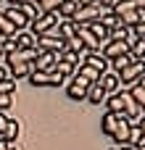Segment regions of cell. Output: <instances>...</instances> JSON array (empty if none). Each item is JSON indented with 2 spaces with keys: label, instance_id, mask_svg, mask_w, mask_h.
<instances>
[{
  "label": "cell",
  "instance_id": "cell-1",
  "mask_svg": "<svg viewBox=\"0 0 145 150\" xmlns=\"http://www.w3.org/2000/svg\"><path fill=\"white\" fill-rule=\"evenodd\" d=\"M58 16L55 13H40L37 18H32L29 21V32L34 34V37H42V34H48V32H53L55 26H58Z\"/></svg>",
  "mask_w": 145,
  "mask_h": 150
},
{
  "label": "cell",
  "instance_id": "cell-2",
  "mask_svg": "<svg viewBox=\"0 0 145 150\" xmlns=\"http://www.w3.org/2000/svg\"><path fill=\"white\" fill-rule=\"evenodd\" d=\"M143 76H145V58L132 61L124 71H119V82H122V84H129V87H132V84H137Z\"/></svg>",
  "mask_w": 145,
  "mask_h": 150
},
{
  "label": "cell",
  "instance_id": "cell-3",
  "mask_svg": "<svg viewBox=\"0 0 145 150\" xmlns=\"http://www.w3.org/2000/svg\"><path fill=\"white\" fill-rule=\"evenodd\" d=\"M55 29L48 32V34H42V37H37V47L40 50H45V53H61V50H66V40H61Z\"/></svg>",
  "mask_w": 145,
  "mask_h": 150
},
{
  "label": "cell",
  "instance_id": "cell-4",
  "mask_svg": "<svg viewBox=\"0 0 145 150\" xmlns=\"http://www.w3.org/2000/svg\"><path fill=\"white\" fill-rule=\"evenodd\" d=\"M26 79H29V84H32V87H61V84L66 82V79H63V76H61L58 71H53V74L32 71V74H29Z\"/></svg>",
  "mask_w": 145,
  "mask_h": 150
},
{
  "label": "cell",
  "instance_id": "cell-5",
  "mask_svg": "<svg viewBox=\"0 0 145 150\" xmlns=\"http://www.w3.org/2000/svg\"><path fill=\"white\" fill-rule=\"evenodd\" d=\"M87 90H90V82H85L82 76H71V82L66 84V98L71 100V103H82L85 98H87Z\"/></svg>",
  "mask_w": 145,
  "mask_h": 150
},
{
  "label": "cell",
  "instance_id": "cell-6",
  "mask_svg": "<svg viewBox=\"0 0 145 150\" xmlns=\"http://www.w3.org/2000/svg\"><path fill=\"white\" fill-rule=\"evenodd\" d=\"M0 11H3V16L13 24V29H16V32L29 29V18L21 13V8H18V5H5V3H0Z\"/></svg>",
  "mask_w": 145,
  "mask_h": 150
},
{
  "label": "cell",
  "instance_id": "cell-7",
  "mask_svg": "<svg viewBox=\"0 0 145 150\" xmlns=\"http://www.w3.org/2000/svg\"><path fill=\"white\" fill-rule=\"evenodd\" d=\"M74 37H77V40L85 45V53H100V47H103V45L98 42V37H95V34H92V32H90L85 24H77Z\"/></svg>",
  "mask_w": 145,
  "mask_h": 150
},
{
  "label": "cell",
  "instance_id": "cell-8",
  "mask_svg": "<svg viewBox=\"0 0 145 150\" xmlns=\"http://www.w3.org/2000/svg\"><path fill=\"white\" fill-rule=\"evenodd\" d=\"M103 13H106V11H103L98 3H90V5H79V11H77V16H74L71 21H74V24H92V21H98Z\"/></svg>",
  "mask_w": 145,
  "mask_h": 150
},
{
  "label": "cell",
  "instance_id": "cell-9",
  "mask_svg": "<svg viewBox=\"0 0 145 150\" xmlns=\"http://www.w3.org/2000/svg\"><path fill=\"white\" fill-rule=\"evenodd\" d=\"M58 55H61V53H45V50H40V55L32 61V71L53 74V71H55V63H58Z\"/></svg>",
  "mask_w": 145,
  "mask_h": 150
},
{
  "label": "cell",
  "instance_id": "cell-10",
  "mask_svg": "<svg viewBox=\"0 0 145 150\" xmlns=\"http://www.w3.org/2000/svg\"><path fill=\"white\" fill-rule=\"evenodd\" d=\"M82 63L92 66V69H95V71H100V74H106V71H108V61H106L100 53H85V55H82Z\"/></svg>",
  "mask_w": 145,
  "mask_h": 150
},
{
  "label": "cell",
  "instance_id": "cell-11",
  "mask_svg": "<svg viewBox=\"0 0 145 150\" xmlns=\"http://www.w3.org/2000/svg\"><path fill=\"white\" fill-rule=\"evenodd\" d=\"M100 87L106 90V95H114V92H119V90H122L119 74H114V71H106V74L100 76Z\"/></svg>",
  "mask_w": 145,
  "mask_h": 150
},
{
  "label": "cell",
  "instance_id": "cell-12",
  "mask_svg": "<svg viewBox=\"0 0 145 150\" xmlns=\"http://www.w3.org/2000/svg\"><path fill=\"white\" fill-rule=\"evenodd\" d=\"M119 121H122V116H119V113H111V111H106V113L100 116V132L111 137V134H114V129L119 127Z\"/></svg>",
  "mask_w": 145,
  "mask_h": 150
},
{
  "label": "cell",
  "instance_id": "cell-13",
  "mask_svg": "<svg viewBox=\"0 0 145 150\" xmlns=\"http://www.w3.org/2000/svg\"><path fill=\"white\" fill-rule=\"evenodd\" d=\"M18 137H21V121H18V119H8V124H5V129H3V140L11 142V145H16Z\"/></svg>",
  "mask_w": 145,
  "mask_h": 150
},
{
  "label": "cell",
  "instance_id": "cell-14",
  "mask_svg": "<svg viewBox=\"0 0 145 150\" xmlns=\"http://www.w3.org/2000/svg\"><path fill=\"white\" fill-rule=\"evenodd\" d=\"M106 98H108V95H106V90L100 87V82H95V84H90V90H87V98H85V100H87L90 105H103V103H106Z\"/></svg>",
  "mask_w": 145,
  "mask_h": 150
},
{
  "label": "cell",
  "instance_id": "cell-15",
  "mask_svg": "<svg viewBox=\"0 0 145 150\" xmlns=\"http://www.w3.org/2000/svg\"><path fill=\"white\" fill-rule=\"evenodd\" d=\"M16 47L18 50H29V47H37V37L29 32V29H24V32H16Z\"/></svg>",
  "mask_w": 145,
  "mask_h": 150
},
{
  "label": "cell",
  "instance_id": "cell-16",
  "mask_svg": "<svg viewBox=\"0 0 145 150\" xmlns=\"http://www.w3.org/2000/svg\"><path fill=\"white\" fill-rule=\"evenodd\" d=\"M129 127H132V124H129V121H127V119L122 116V121H119V127L114 129L111 140H114L116 145H127V140H129Z\"/></svg>",
  "mask_w": 145,
  "mask_h": 150
},
{
  "label": "cell",
  "instance_id": "cell-17",
  "mask_svg": "<svg viewBox=\"0 0 145 150\" xmlns=\"http://www.w3.org/2000/svg\"><path fill=\"white\" fill-rule=\"evenodd\" d=\"M119 21L124 24V26H129V29H135L140 21H143V11L140 8H132V11H124V13H119Z\"/></svg>",
  "mask_w": 145,
  "mask_h": 150
},
{
  "label": "cell",
  "instance_id": "cell-18",
  "mask_svg": "<svg viewBox=\"0 0 145 150\" xmlns=\"http://www.w3.org/2000/svg\"><path fill=\"white\" fill-rule=\"evenodd\" d=\"M77 11H79V0H63V3L58 5L55 16H58V18H74Z\"/></svg>",
  "mask_w": 145,
  "mask_h": 150
},
{
  "label": "cell",
  "instance_id": "cell-19",
  "mask_svg": "<svg viewBox=\"0 0 145 150\" xmlns=\"http://www.w3.org/2000/svg\"><path fill=\"white\" fill-rule=\"evenodd\" d=\"M127 50H129V55H132L135 61L145 58V37H132V40L127 42Z\"/></svg>",
  "mask_w": 145,
  "mask_h": 150
},
{
  "label": "cell",
  "instance_id": "cell-20",
  "mask_svg": "<svg viewBox=\"0 0 145 150\" xmlns=\"http://www.w3.org/2000/svg\"><path fill=\"white\" fill-rule=\"evenodd\" d=\"M77 76H82L85 82H90V84H95V82H100V71H95L92 66H87V63H79L77 66Z\"/></svg>",
  "mask_w": 145,
  "mask_h": 150
},
{
  "label": "cell",
  "instance_id": "cell-21",
  "mask_svg": "<svg viewBox=\"0 0 145 150\" xmlns=\"http://www.w3.org/2000/svg\"><path fill=\"white\" fill-rule=\"evenodd\" d=\"M85 26H87V29H90V32L98 37V42H100V45L111 40V29H108V26H103L100 21H92V24H85Z\"/></svg>",
  "mask_w": 145,
  "mask_h": 150
},
{
  "label": "cell",
  "instance_id": "cell-22",
  "mask_svg": "<svg viewBox=\"0 0 145 150\" xmlns=\"http://www.w3.org/2000/svg\"><path fill=\"white\" fill-rule=\"evenodd\" d=\"M135 37V32L129 29V26H124L122 21L116 24V26H111V40H119V42H129Z\"/></svg>",
  "mask_w": 145,
  "mask_h": 150
},
{
  "label": "cell",
  "instance_id": "cell-23",
  "mask_svg": "<svg viewBox=\"0 0 145 150\" xmlns=\"http://www.w3.org/2000/svg\"><path fill=\"white\" fill-rule=\"evenodd\" d=\"M18 8H21V13H24V16L29 18V21H32V18H37V16L42 13V11H40V5H34L32 0H26V3H21Z\"/></svg>",
  "mask_w": 145,
  "mask_h": 150
},
{
  "label": "cell",
  "instance_id": "cell-24",
  "mask_svg": "<svg viewBox=\"0 0 145 150\" xmlns=\"http://www.w3.org/2000/svg\"><path fill=\"white\" fill-rule=\"evenodd\" d=\"M58 61H66V63H71V66H79L82 63V53H74V50H61V55H58Z\"/></svg>",
  "mask_w": 145,
  "mask_h": 150
},
{
  "label": "cell",
  "instance_id": "cell-25",
  "mask_svg": "<svg viewBox=\"0 0 145 150\" xmlns=\"http://www.w3.org/2000/svg\"><path fill=\"white\" fill-rule=\"evenodd\" d=\"M127 145H129V148H137V145H143V134H140L137 124H132V127H129V140H127Z\"/></svg>",
  "mask_w": 145,
  "mask_h": 150
},
{
  "label": "cell",
  "instance_id": "cell-26",
  "mask_svg": "<svg viewBox=\"0 0 145 150\" xmlns=\"http://www.w3.org/2000/svg\"><path fill=\"white\" fill-rule=\"evenodd\" d=\"M0 50H3V55L16 53V50H18V47H16V40H13V37H0Z\"/></svg>",
  "mask_w": 145,
  "mask_h": 150
},
{
  "label": "cell",
  "instance_id": "cell-27",
  "mask_svg": "<svg viewBox=\"0 0 145 150\" xmlns=\"http://www.w3.org/2000/svg\"><path fill=\"white\" fill-rule=\"evenodd\" d=\"M98 21H100L103 26H108V29H111V26H116V24H119V16H116L114 11H106V13H103Z\"/></svg>",
  "mask_w": 145,
  "mask_h": 150
},
{
  "label": "cell",
  "instance_id": "cell-28",
  "mask_svg": "<svg viewBox=\"0 0 145 150\" xmlns=\"http://www.w3.org/2000/svg\"><path fill=\"white\" fill-rule=\"evenodd\" d=\"M0 95H16V79H3L0 82Z\"/></svg>",
  "mask_w": 145,
  "mask_h": 150
},
{
  "label": "cell",
  "instance_id": "cell-29",
  "mask_svg": "<svg viewBox=\"0 0 145 150\" xmlns=\"http://www.w3.org/2000/svg\"><path fill=\"white\" fill-rule=\"evenodd\" d=\"M61 3H63V0H42V3H37V5H40L42 13H55Z\"/></svg>",
  "mask_w": 145,
  "mask_h": 150
},
{
  "label": "cell",
  "instance_id": "cell-30",
  "mask_svg": "<svg viewBox=\"0 0 145 150\" xmlns=\"http://www.w3.org/2000/svg\"><path fill=\"white\" fill-rule=\"evenodd\" d=\"M13 105V95H0V113H5Z\"/></svg>",
  "mask_w": 145,
  "mask_h": 150
},
{
  "label": "cell",
  "instance_id": "cell-31",
  "mask_svg": "<svg viewBox=\"0 0 145 150\" xmlns=\"http://www.w3.org/2000/svg\"><path fill=\"white\" fill-rule=\"evenodd\" d=\"M103 11H114V5H116V0H95Z\"/></svg>",
  "mask_w": 145,
  "mask_h": 150
},
{
  "label": "cell",
  "instance_id": "cell-32",
  "mask_svg": "<svg viewBox=\"0 0 145 150\" xmlns=\"http://www.w3.org/2000/svg\"><path fill=\"white\" fill-rule=\"evenodd\" d=\"M132 32H135V37H145V18L135 26V29H132Z\"/></svg>",
  "mask_w": 145,
  "mask_h": 150
},
{
  "label": "cell",
  "instance_id": "cell-33",
  "mask_svg": "<svg viewBox=\"0 0 145 150\" xmlns=\"http://www.w3.org/2000/svg\"><path fill=\"white\" fill-rule=\"evenodd\" d=\"M8 76H11V74H8V66H5V63H0V82H3V79H8Z\"/></svg>",
  "mask_w": 145,
  "mask_h": 150
},
{
  "label": "cell",
  "instance_id": "cell-34",
  "mask_svg": "<svg viewBox=\"0 0 145 150\" xmlns=\"http://www.w3.org/2000/svg\"><path fill=\"white\" fill-rule=\"evenodd\" d=\"M137 129H140V134H143V142H145V116H140V121H137Z\"/></svg>",
  "mask_w": 145,
  "mask_h": 150
},
{
  "label": "cell",
  "instance_id": "cell-35",
  "mask_svg": "<svg viewBox=\"0 0 145 150\" xmlns=\"http://www.w3.org/2000/svg\"><path fill=\"white\" fill-rule=\"evenodd\" d=\"M5 124H8V116L0 113V134H3V129H5Z\"/></svg>",
  "mask_w": 145,
  "mask_h": 150
},
{
  "label": "cell",
  "instance_id": "cell-36",
  "mask_svg": "<svg viewBox=\"0 0 145 150\" xmlns=\"http://www.w3.org/2000/svg\"><path fill=\"white\" fill-rule=\"evenodd\" d=\"M5 5H21V3H26V0H3Z\"/></svg>",
  "mask_w": 145,
  "mask_h": 150
},
{
  "label": "cell",
  "instance_id": "cell-37",
  "mask_svg": "<svg viewBox=\"0 0 145 150\" xmlns=\"http://www.w3.org/2000/svg\"><path fill=\"white\" fill-rule=\"evenodd\" d=\"M90 3H95V0H79V5H90Z\"/></svg>",
  "mask_w": 145,
  "mask_h": 150
},
{
  "label": "cell",
  "instance_id": "cell-38",
  "mask_svg": "<svg viewBox=\"0 0 145 150\" xmlns=\"http://www.w3.org/2000/svg\"><path fill=\"white\" fill-rule=\"evenodd\" d=\"M119 150H135V148H129V145H119Z\"/></svg>",
  "mask_w": 145,
  "mask_h": 150
},
{
  "label": "cell",
  "instance_id": "cell-39",
  "mask_svg": "<svg viewBox=\"0 0 145 150\" xmlns=\"http://www.w3.org/2000/svg\"><path fill=\"white\" fill-rule=\"evenodd\" d=\"M135 150H145V142H143V145H137V148H135Z\"/></svg>",
  "mask_w": 145,
  "mask_h": 150
},
{
  "label": "cell",
  "instance_id": "cell-40",
  "mask_svg": "<svg viewBox=\"0 0 145 150\" xmlns=\"http://www.w3.org/2000/svg\"><path fill=\"white\" fill-rule=\"evenodd\" d=\"M8 150H18V148H16V145H8Z\"/></svg>",
  "mask_w": 145,
  "mask_h": 150
},
{
  "label": "cell",
  "instance_id": "cell-41",
  "mask_svg": "<svg viewBox=\"0 0 145 150\" xmlns=\"http://www.w3.org/2000/svg\"><path fill=\"white\" fill-rule=\"evenodd\" d=\"M3 58H5V55H3V50H0V63H3Z\"/></svg>",
  "mask_w": 145,
  "mask_h": 150
},
{
  "label": "cell",
  "instance_id": "cell-42",
  "mask_svg": "<svg viewBox=\"0 0 145 150\" xmlns=\"http://www.w3.org/2000/svg\"><path fill=\"white\" fill-rule=\"evenodd\" d=\"M32 3H34V5H37V3H42V0H32Z\"/></svg>",
  "mask_w": 145,
  "mask_h": 150
},
{
  "label": "cell",
  "instance_id": "cell-43",
  "mask_svg": "<svg viewBox=\"0 0 145 150\" xmlns=\"http://www.w3.org/2000/svg\"><path fill=\"white\" fill-rule=\"evenodd\" d=\"M108 150H119V148H108Z\"/></svg>",
  "mask_w": 145,
  "mask_h": 150
},
{
  "label": "cell",
  "instance_id": "cell-44",
  "mask_svg": "<svg viewBox=\"0 0 145 150\" xmlns=\"http://www.w3.org/2000/svg\"><path fill=\"white\" fill-rule=\"evenodd\" d=\"M143 18H145V8H143Z\"/></svg>",
  "mask_w": 145,
  "mask_h": 150
},
{
  "label": "cell",
  "instance_id": "cell-45",
  "mask_svg": "<svg viewBox=\"0 0 145 150\" xmlns=\"http://www.w3.org/2000/svg\"><path fill=\"white\" fill-rule=\"evenodd\" d=\"M0 142H3V140H0Z\"/></svg>",
  "mask_w": 145,
  "mask_h": 150
},
{
  "label": "cell",
  "instance_id": "cell-46",
  "mask_svg": "<svg viewBox=\"0 0 145 150\" xmlns=\"http://www.w3.org/2000/svg\"><path fill=\"white\" fill-rule=\"evenodd\" d=\"M0 3H3V0H0Z\"/></svg>",
  "mask_w": 145,
  "mask_h": 150
}]
</instances>
